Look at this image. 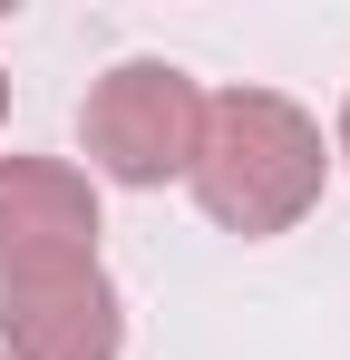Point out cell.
I'll return each instance as SVG.
<instances>
[{"label":"cell","instance_id":"3","mask_svg":"<svg viewBox=\"0 0 350 360\" xmlns=\"http://www.w3.org/2000/svg\"><path fill=\"white\" fill-rule=\"evenodd\" d=\"M98 263V185L68 156H0V292Z\"/></svg>","mask_w":350,"mask_h":360},{"label":"cell","instance_id":"6","mask_svg":"<svg viewBox=\"0 0 350 360\" xmlns=\"http://www.w3.org/2000/svg\"><path fill=\"white\" fill-rule=\"evenodd\" d=\"M0 127H10V68H0Z\"/></svg>","mask_w":350,"mask_h":360},{"label":"cell","instance_id":"4","mask_svg":"<svg viewBox=\"0 0 350 360\" xmlns=\"http://www.w3.org/2000/svg\"><path fill=\"white\" fill-rule=\"evenodd\" d=\"M117 351H127V302L108 263L0 292V360H117Z\"/></svg>","mask_w":350,"mask_h":360},{"label":"cell","instance_id":"1","mask_svg":"<svg viewBox=\"0 0 350 360\" xmlns=\"http://www.w3.org/2000/svg\"><path fill=\"white\" fill-rule=\"evenodd\" d=\"M195 205L243 243H273L292 234L311 205H321V185H331V136L321 117L283 98V88H224V98H205V136H195Z\"/></svg>","mask_w":350,"mask_h":360},{"label":"cell","instance_id":"5","mask_svg":"<svg viewBox=\"0 0 350 360\" xmlns=\"http://www.w3.org/2000/svg\"><path fill=\"white\" fill-rule=\"evenodd\" d=\"M331 156H341V166H350V108H341V127H331Z\"/></svg>","mask_w":350,"mask_h":360},{"label":"cell","instance_id":"2","mask_svg":"<svg viewBox=\"0 0 350 360\" xmlns=\"http://www.w3.org/2000/svg\"><path fill=\"white\" fill-rule=\"evenodd\" d=\"M78 136H88V166L108 185H185L195 136H205V88L175 59H117L88 88Z\"/></svg>","mask_w":350,"mask_h":360}]
</instances>
